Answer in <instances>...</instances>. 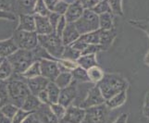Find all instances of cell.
<instances>
[{
    "mask_svg": "<svg viewBox=\"0 0 149 123\" xmlns=\"http://www.w3.org/2000/svg\"><path fill=\"white\" fill-rule=\"evenodd\" d=\"M38 44L42 47L52 58L58 59L62 57L65 47L61 37H59L56 33L38 35Z\"/></svg>",
    "mask_w": 149,
    "mask_h": 123,
    "instance_id": "277c9868",
    "label": "cell"
},
{
    "mask_svg": "<svg viewBox=\"0 0 149 123\" xmlns=\"http://www.w3.org/2000/svg\"><path fill=\"white\" fill-rule=\"evenodd\" d=\"M12 39L19 49L33 50L38 45V35L35 32H24L16 30Z\"/></svg>",
    "mask_w": 149,
    "mask_h": 123,
    "instance_id": "8992f818",
    "label": "cell"
},
{
    "mask_svg": "<svg viewBox=\"0 0 149 123\" xmlns=\"http://www.w3.org/2000/svg\"><path fill=\"white\" fill-rule=\"evenodd\" d=\"M100 0H79L84 9H92Z\"/></svg>",
    "mask_w": 149,
    "mask_h": 123,
    "instance_id": "ee69618b",
    "label": "cell"
},
{
    "mask_svg": "<svg viewBox=\"0 0 149 123\" xmlns=\"http://www.w3.org/2000/svg\"><path fill=\"white\" fill-rule=\"evenodd\" d=\"M100 51H103V48L99 44H88L85 47V49L81 52V55H90V54H95L96 55Z\"/></svg>",
    "mask_w": 149,
    "mask_h": 123,
    "instance_id": "60d3db41",
    "label": "cell"
},
{
    "mask_svg": "<svg viewBox=\"0 0 149 123\" xmlns=\"http://www.w3.org/2000/svg\"><path fill=\"white\" fill-rule=\"evenodd\" d=\"M81 34L77 31L74 23H67L66 28L61 35V40H62L64 47H67V45H70L74 43L76 40H78Z\"/></svg>",
    "mask_w": 149,
    "mask_h": 123,
    "instance_id": "2e32d148",
    "label": "cell"
},
{
    "mask_svg": "<svg viewBox=\"0 0 149 123\" xmlns=\"http://www.w3.org/2000/svg\"><path fill=\"white\" fill-rule=\"evenodd\" d=\"M81 53L80 51L74 49L71 45H67V47H64V51H63L61 58L71 60V61H76L81 57Z\"/></svg>",
    "mask_w": 149,
    "mask_h": 123,
    "instance_id": "1f68e13d",
    "label": "cell"
},
{
    "mask_svg": "<svg viewBox=\"0 0 149 123\" xmlns=\"http://www.w3.org/2000/svg\"><path fill=\"white\" fill-rule=\"evenodd\" d=\"M50 109L53 112V114L58 117V120H60L62 117H64L66 113V107H64L62 105H60L58 103H55V104H50Z\"/></svg>",
    "mask_w": 149,
    "mask_h": 123,
    "instance_id": "8d00e7d4",
    "label": "cell"
},
{
    "mask_svg": "<svg viewBox=\"0 0 149 123\" xmlns=\"http://www.w3.org/2000/svg\"><path fill=\"white\" fill-rule=\"evenodd\" d=\"M37 98L39 99V101H40L42 104L49 105L48 95H47V91H45V90H44V91H42V92H40V93L37 95Z\"/></svg>",
    "mask_w": 149,
    "mask_h": 123,
    "instance_id": "7dc6e473",
    "label": "cell"
},
{
    "mask_svg": "<svg viewBox=\"0 0 149 123\" xmlns=\"http://www.w3.org/2000/svg\"><path fill=\"white\" fill-rule=\"evenodd\" d=\"M130 23L132 25V26L143 30L149 37V22H143V20H131Z\"/></svg>",
    "mask_w": 149,
    "mask_h": 123,
    "instance_id": "ab89813d",
    "label": "cell"
},
{
    "mask_svg": "<svg viewBox=\"0 0 149 123\" xmlns=\"http://www.w3.org/2000/svg\"><path fill=\"white\" fill-rule=\"evenodd\" d=\"M60 17H61V15L56 13V12H50V14L48 15V19L50 22L51 26H52V28L54 30V32L56 30V25H58V20H59Z\"/></svg>",
    "mask_w": 149,
    "mask_h": 123,
    "instance_id": "7bdbcfd3",
    "label": "cell"
},
{
    "mask_svg": "<svg viewBox=\"0 0 149 123\" xmlns=\"http://www.w3.org/2000/svg\"><path fill=\"white\" fill-rule=\"evenodd\" d=\"M40 75H41V70H40V63H39V61H35V62H33L22 74V76L23 77V78H25V79L34 78V77H37V76H40Z\"/></svg>",
    "mask_w": 149,
    "mask_h": 123,
    "instance_id": "4dcf8cb0",
    "label": "cell"
},
{
    "mask_svg": "<svg viewBox=\"0 0 149 123\" xmlns=\"http://www.w3.org/2000/svg\"><path fill=\"white\" fill-rule=\"evenodd\" d=\"M127 101V93L126 91H122L118 95L112 96L110 99L105 102V105L109 109H116L118 107L124 105Z\"/></svg>",
    "mask_w": 149,
    "mask_h": 123,
    "instance_id": "ffe728a7",
    "label": "cell"
},
{
    "mask_svg": "<svg viewBox=\"0 0 149 123\" xmlns=\"http://www.w3.org/2000/svg\"><path fill=\"white\" fill-rule=\"evenodd\" d=\"M128 116L129 114L128 113H122L119 116V117L113 122V123H127L128 121Z\"/></svg>",
    "mask_w": 149,
    "mask_h": 123,
    "instance_id": "681fc988",
    "label": "cell"
},
{
    "mask_svg": "<svg viewBox=\"0 0 149 123\" xmlns=\"http://www.w3.org/2000/svg\"><path fill=\"white\" fill-rule=\"evenodd\" d=\"M107 1H109L112 14L122 16L123 15L122 5H121L122 0H107Z\"/></svg>",
    "mask_w": 149,
    "mask_h": 123,
    "instance_id": "74e56055",
    "label": "cell"
},
{
    "mask_svg": "<svg viewBox=\"0 0 149 123\" xmlns=\"http://www.w3.org/2000/svg\"><path fill=\"white\" fill-rule=\"evenodd\" d=\"M0 19L15 20L16 19V15L12 11H6V10L0 9Z\"/></svg>",
    "mask_w": 149,
    "mask_h": 123,
    "instance_id": "f6af8a7d",
    "label": "cell"
},
{
    "mask_svg": "<svg viewBox=\"0 0 149 123\" xmlns=\"http://www.w3.org/2000/svg\"><path fill=\"white\" fill-rule=\"evenodd\" d=\"M37 0H18V8L19 14L33 15V8Z\"/></svg>",
    "mask_w": 149,
    "mask_h": 123,
    "instance_id": "cb8c5ba5",
    "label": "cell"
},
{
    "mask_svg": "<svg viewBox=\"0 0 149 123\" xmlns=\"http://www.w3.org/2000/svg\"><path fill=\"white\" fill-rule=\"evenodd\" d=\"M76 63L81 68L88 70L93 67L98 66L96 60V55L90 54V55H81V57L76 60Z\"/></svg>",
    "mask_w": 149,
    "mask_h": 123,
    "instance_id": "44dd1931",
    "label": "cell"
},
{
    "mask_svg": "<svg viewBox=\"0 0 149 123\" xmlns=\"http://www.w3.org/2000/svg\"><path fill=\"white\" fill-rule=\"evenodd\" d=\"M19 48L17 47L14 40L11 38L0 41V57L7 58L14 52H16Z\"/></svg>",
    "mask_w": 149,
    "mask_h": 123,
    "instance_id": "d6986e66",
    "label": "cell"
},
{
    "mask_svg": "<svg viewBox=\"0 0 149 123\" xmlns=\"http://www.w3.org/2000/svg\"><path fill=\"white\" fill-rule=\"evenodd\" d=\"M18 31H24V32H34L35 22L33 15L31 14H19V25Z\"/></svg>",
    "mask_w": 149,
    "mask_h": 123,
    "instance_id": "e0dca14e",
    "label": "cell"
},
{
    "mask_svg": "<svg viewBox=\"0 0 149 123\" xmlns=\"http://www.w3.org/2000/svg\"><path fill=\"white\" fill-rule=\"evenodd\" d=\"M33 17L35 22L34 32L37 33V35H45L55 33L50 24L48 17L39 16V15H33Z\"/></svg>",
    "mask_w": 149,
    "mask_h": 123,
    "instance_id": "9a60e30c",
    "label": "cell"
},
{
    "mask_svg": "<svg viewBox=\"0 0 149 123\" xmlns=\"http://www.w3.org/2000/svg\"><path fill=\"white\" fill-rule=\"evenodd\" d=\"M0 123H11V120L4 116L1 112H0Z\"/></svg>",
    "mask_w": 149,
    "mask_h": 123,
    "instance_id": "f5cc1de1",
    "label": "cell"
},
{
    "mask_svg": "<svg viewBox=\"0 0 149 123\" xmlns=\"http://www.w3.org/2000/svg\"><path fill=\"white\" fill-rule=\"evenodd\" d=\"M84 8L79 1H76L72 4H70L67 8L66 13L63 15L67 23H74L77 22L83 15Z\"/></svg>",
    "mask_w": 149,
    "mask_h": 123,
    "instance_id": "5bb4252c",
    "label": "cell"
},
{
    "mask_svg": "<svg viewBox=\"0 0 149 123\" xmlns=\"http://www.w3.org/2000/svg\"><path fill=\"white\" fill-rule=\"evenodd\" d=\"M99 19V29L109 31L113 29V14L107 12L104 14L98 15Z\"/></svg>",
    "mask_w": 149,
    "mask_h": 123,
    "instance_id": "d4e9b609",
    "label": "cell"
},
{
    "mask_svg": "<svg viewBox=\"0 0 149 123\" xmlns=\"http://www.w3.org/2000/svg\"><path fill=\"white\" fill-rule=\"evenodd\" d=\"M5 59V58H2V57H0V65H1V63L3 62V60Z\"/></svg>",
    "mask_w": 149,
    "mask_h": 123,
    "instance_id": "9f6ffc18",
    "label": "cell"
},
{
    "mask_svg": "<svg viewBox=\"0 0 149 123\" xmlns=\"http://www.w3.org/2000/svg\"><path fill=\"white\" fill-rule=\"evenodd\" d=\"M86 44H99L100 41V29L95 32H91L85 34H81L79 37Z\"/></svg>",
    "mask_w": 149,
    "mask_h": 123,
    "instance_id": "83f0119b",
    "label": "cell"
},
{
    "mask_svg": "<svg viewBox=\"0 0 149 123\" xmlns=\"http://www.w3.org/2000/svg\"><path fill=\"white\" fill-rule=\"evenodd\" d=\"M6 83L10 103L20 108L25 99L31 94L29 87L24 81V78L19 74L13 73L12 76L8 81H6Z\"/></svg>",
    "mask_w": 149,
    "mask_h": 123,
    "instance_id": "6da1fadb",
    "label": "cell"
},
{
    "mask_svg": "<svg viewBox=\"0 0 149 123\" xmlns=\"http://www.w3.org/2000/svg\"><path fill=\"white\" fill-rule=\"evenodd\" d=\"M60 0H44V2L45 4V6L48 8L50 12H54L56 7L58 6V4L59 3Z\"/></svg>",
    "mask_w": 149,
    "mask_h": 123,
    "instance_id": "bcb514c9",
    "label": "cell"
},
{
    "mask_svg": "<svg viewBox=\"0 0 149 123\" xmlns=\"http://www.w3.org/2000/svg\"><path fill=\"white\" fill-rule=\"evenodd\" d=\"M0 9L11 11V2L10 0H0Z\"/></svg>",
    "mask_w": 149,
    "mask_h": 123,
    "instance_id": "c3c4849f",
    "label": "cell"
},
{
    "mask_svg": "<svg viewBox=\"0 0 149 123\" xmlns=\"http://www.w3.org/2000/svg\"><path fill=\"white\" fill-rule=\"evenodd\" d=\"M7 59L11 65L14 73L19 75H22L33 62L37 61L33 56V50L25 49H18L8 57Z\"/></svg>",
    "mask_w": 149,
    "mask_h": 123,
    "instance_id": "3957f363",
    "label": "cell"
},
{
    "mask_svg": "<svg viewBox=\"0 0 149 123\" xmlns=\"http://www.w3.org/2000/svg\"><path fill=\"white\" fill-rule=\"evenodd\" d=\"M18 110H19V107L13 105L12 103H8L7 105L3 106L1 108H0V112H1L4 116H6L10 120L13 119V117L17 113Z\"/></svg>",
    "mask_w": 149,
    "mask_h": 123,
    "instance_id": "d590c367",
    "label": "cell"
},
{
    "mask_svg": "<svg viewBox=\"0 0 149 123\" xmlns=\"http://www.w3.org/2000/svg\"><path fill=\"white\" fill-rule=\"evenodd\" d=\"M45 91H47V95H48L49 105L58 103L60 89L56 86V84L54 83V81H49L47 86V88H45Z\"/></svg>",
    "mask_w": 149,
    "mask_h": 123,
    "instance_id": "603a6c76",
    "label": "cell"
},
{
    "mask_svg": "<svg viewBox=\"0 0 149 123\" xmlns=\"http://www.w3.org/2000/svg\"><path fill=\"white\" fill-rule=\"evenodd\" d=\"M1 81H0V83H1Z\"/></svg>",
    "mask_w": 149,
    "mask_h": 123,
    "instance_id": "6f0895ef",
    "label": "cell"
},
{
    "mask_svg": "<svg viewBox=\"0 0 149 123\" xmlns=\"http://www.w3.org/2000/svg\"><path fill=\"white\" fill-rule=\"evenodd\" d=\"M13 73L14 71L11 65H10L7 58H5L1 65H0V81H8L12 76Z\"/></svg>",
    "mask_w": 149,
    "mask_h": 123,
    "instance_id": "f1b7e54d",
    "label": "cell"
},
{
    "mask_svg": "<svg viewBox=\"0 0 149 123\" xmlns=\"http://www.w3.org/2000/svg\"><path fill=\"white\" fill-rule=\"evenodd\" d=\"M74 25L81 35L95 32L99 29L98 15H96L91 9H84L81 17L74 22Z\"/></svg>",
    "mask_w": 149,
    "mask_h": 123,
    "instance_id": "5b68a950",
    "label": "cell"
},
{
    "mask_svg": "<svg viewBox=\"0 0 149 123\" xmlns=\"http://www.w3.org/2000/svg\"><path fill=\"white\" fill-rule=\"evenodd\" d=\"M41 105H42V103L39 101V99L37 98V96L30 94L27 96V98L25 99L24 103L22 104V106L20 108L25 110V111L31 112V113H34V112L39 108Z\"/></svg>",
    "mask_w": 149,
    "mask_h": 123,
    "instance_id": "7402d4cb",
    "label": "cell"
},
{
    "mask_svg": "<svg viewBox=\"0 0 149 123\" xmlns=\"http://www.w3.org/2000/svg\"><path fill=\"white\" fill-rule=\"evenodd\" d=\"M85 115V109L78 106L71 105L66 108L64 117L59 120V123H81Z\"/></svg>",
    "mask_w": 149,
    "mask_h": 123,
    "instance_id": "8fae6325",
    "label": "cell"
},
{
    "mask_svg": "<svg viewBox=\"0 0 149 123\" xmlns=\"http://www.w3.org/2000/svg\"><path fill=\"white\" fill-rule=\"evenodd\" d=\"M87 74H88L90 81L95 84L98 83L105 75L104 71L102 70L101 68H99V66H95V67H93V68L89 69L87 70Z\"/></svg>",
    "mask_w": 149,
    "mask_h": 123,
    "instance_id": "f546056e",
    "label": "cell"
},
{
    "mask_svg": "<svg viewBox=\"0 0 149 123\" xmlns=\"http://www.w3.org/2000/svg\"><path fill=\"white\" fill-rule=\"evenodd\" d=\"M8 103H10V99L8 92L7 83L1 81V83H0V108Z\"/></svg>",
    "mask_w": 149,
    "mask_h": 123,
    "instance_id": "e575fe53",
    "label": "cell"
},
{
    "mask_svg": "<svg viewBox=\"0 0 149 123\" xmlns=\"http://www.w3.org/2000/svg\"><path fill=\"white\" fill-rule=\"evenodd\" d=\"M105 102L106 100L101 94L99 87L97 86V84H95L94 87H92L89 90L86 97L81 102L78 106H80L81 108L87 109L93 106L103 105V104H105Z\"/></svg>",
    "mask_w": 149,
    "mask_h": 123,
    "instance_id": "9c48e42d",
    "label": "cell"
},
{
    "mask_svg": "<svg viewBox=\"0 0 149 123\" xmlns=\"http://www.w3.org/2000/svg\"><path fill=\"white\" fill-rule=\"evenodd\" d=\"M50 11L45 6L44 0H37L33 8V15H39V16L48 17Z\"/></svg>",
    "mask_w": 149,
    "mask_h": 123,
    "instance_id": "836d02e7",
    "label": "cell"
},
{
    "mask_svg": "<svg viewBox=\"0 0 149 123\" xmlns=\"http://www.w3.org/2000/svg\"><path fill=\"white\" fill-rule=\"evenodd\" d=\"M146 102H149V92H148L147 95H146Z\"/></svg>",
    "mask_w": 149,
    "mask_h": 123,
    "instance_id": "11a10c76",
    "label": "cell"
},
{
    "mask_svg": "<svg viewBox=\"0 0 149 123\" xmlns=\"http://www.w3.org/2000/svg\"><path fill=\"white\" fill-rule=\"evenodd\" d=\"M91 10L93 12H95L96 15H101V14L107 13V12L112 13L107 0H100V1L97 3Z\"/></svg>",
    "mask_w": 149,
    "mask_h": 123,
    "instance_id": "d6a6232c",
    "label": "cell"
},
{
    "mask_svg": "<svg viewBox=\"0 0 149 123\" xmlns=\"http://www.w3.org/2000/svg\"><path fill=\"white\" fill-rule=\"evenodd\" d=\"M78 90H77V83L72 80L69 86L65 87L63 89H60L58 102V103L62 105L64 107H68L72 105V103L77 98Z\"/></svg>",
    "mask_w": 149,
    "mask_h": 123,
    "instance_id": "30bf717a",
    "label": "cell"
},
{
    "mask_svg": "<svg viewBox=\"0 0 149 123\" xmlns=\"http://www.w3.org/2000/svg\"><path fill=\"white\" fill-rule=\"evenodd\" d=\"M97 86L99 87L103 97L107 101L120 92L126 91L128 88V83L120 74L107 73L97 83Z\"/></svg>",
    "mask_w": 149,
    "mask_h": 123,
    "instance_id": "7a4b0ae2",
    "label": "cell"
},
{
    "mask_svg": "<svg viewBox=\"0 0 149 123\" xmlns=\"http://www.w3.org/2000/svg\"><path fill=\"white\" fill-rule=\"evenodd\" d=\"M145 63H146L147 66H149V50H148V52H147V54H146V58H145Z\"/></svg>",
    "mask_w": 149,
    "mask_h": 123,
    "instance_id": "db71d44e",
    "label": "cell"
},
{
    "mask_svg": "<svg viewBox=\"0 0 149 123\" xmlns=\"http://www.w3.org/2000/svg\"><path fill=\"white\" fill-rule=\"evenodd\" d=\"M115 37H116V31L114 30V28L112 30H109V31H105V30L100 29L99 45H101L103 50L109 49Z\"/></svg>",
    "mask_w": 149,
    "mask_h": 123,
    "instance_id": "ac0fdd59",
    "label": "cell"
},
{
    "mask_svg": "<svg viewBox=\"0 0 149 123\" xmlns=\"http://www.w3.org/2000/svg\"><path fill=\"white\" fill-rule=\"evenodd\" d=\"M71 81H72V76H71L70 71H63L56 77L54 83L59 89H63L65 87L69 86Z\"/></svg>",
    "mask_w": 149,
    "mask_h": 123,
    "instance_id": "4316f807",
    "label": "cell"
},
{
    "mask_svg": "<svg viewBox=\"0 0 149 123\" xmlns=\"http://www.w3.org/2000/svg\"><path fill=\"white\" fill-rule=\"evenodd\" d=\"M143 115H145L147 119H149V102H145V106H143Z\"/></svg>",
    "mask_w": 149,
    "mask_h": 123,
    "instance_id": "816d5d0a",
    "label": "cell"
},
{
    "mask_svg": "<svg viewBox=\"0 0 149 123\" xmlns=\"http://www.w3.org/2000/svg\"><path fill=\"white\" fill-rule=\"evenodd\" d=\"M109 110L105 104L87 108L81 123H106L109 117Z\"/></svg>",
    "mask_w": 149,
    "mask_h": 123,
    "instance_id": "52a82bcc",
    "label": "cell"
},
{
    "mask_svg": "<svg viewBox=\"0 0 149 123\" xmlns=\"http://www.w3.org/2000/svg\"><path fill=\"white\" fill-rule=\"evenodd\" d=\"M37 121H38V120H37L36 116H35L34 113H33V114L29 115L26 119L23 120L22 123H37Z\"/></svg>",
    "mask_w": 149,
    "mask_h": 123,
    "instance_id": "f907efd6",
    "label": "cell"
},
{
    "mask_svg": "<svg viewBox=\"0 0 149 123\" xmlns=\"http://www.w3.org/2000/svg\"><path fill=\"white\" fill-rule=\"evenodd\" d=\"M66 25H67V22L65 19V17L61 16L59 20H58V25H56V30H55V33L58 34L59 37H61V35H62L63 31L66 28Z\"/></svg>",
    "mask_w": 149,
    "mask_h": 123,
    "instance_id": "b9f144b4",
    "label": "cell"
},
{
    "mask_svg": "<svg viewBox=\"0 0 149 123\" xmlns=\"http://www.w3.org/2000/svg\"><path fill=\"white\" fill-rule=\"evenodd\" d=\"M24 81L29 87L31 94L35 96H37V95L40 92L45 90V88H47V86L49 83V81L47 79L44 78V77L41 75L34 77V78H31V79L24 78Z\"/></svg>",
    "mask_w": 149,
    "mask_h": 123,
    "instance_id": "7c38bea8",
    "label": "cell"
},
{
    "mask_svg": "<svg viewBox=\"0 0 149 123\" xmlns=\"http://www.w3.org/2000/svg\"><path fill=\"white\" fill-rule=\"evenodd\" d=\"M31 114H33V113H31V112H28V111H25L22 108H19L17 113L15 114L13 119L11 120V123H22L23 120Z\"/></svg>",
    "mask_w": 149,
    "mask_h": 123,
    "instance_id": "f35d334b",
    "label": "cell"
},
{
    "mask_svg": "<svg viewBox=\"0 0 149 123\" xmlns=\"http://www.w3.org/2000/svg\"><path fill=\"white\" fill-rule=\"evenodd\" d=\"M34 114L41 123H59L58 119L51 111L49 105L42 104Z\"/></svg>",
    "mask_w": 149,
    "mask_h": 123,
    "instance_id": "4fadbf2b",
    "label": "cell"
},
{
    "mask_svg": "<svg viewBox=\"0 0 149 123\" xmlns=\"http://www.w3.org/2000/svg\"><path fill=\"white\" fill-rule=\"evenodd\" d=\"M40 70L41 76L47 79L49 81H55L60 73L59 65L56 62V59H40Z\"/></svg>",
    "mask_w": 149,
    "mask_h": 123,
    "instance_id": "ba28073f",
    "label": "cell"
},
{
    "mask_svg": "<svg viewBox=\"0 0 149 123\" xmlns=\"http://www.w3.org/2000/svg\"><path fill=\"white\" fill-rule=\"evenodd\" d=\"M70 73L71 76H72V80L75 81L76 83H91L88 74H87V70L79 66L73 70H71Z\"/></svg>",
    "mask_w": 149,
    "mask_h": 123,
    "instance_id": "484cf974",
    "label": "cell"
}]
</instances>
